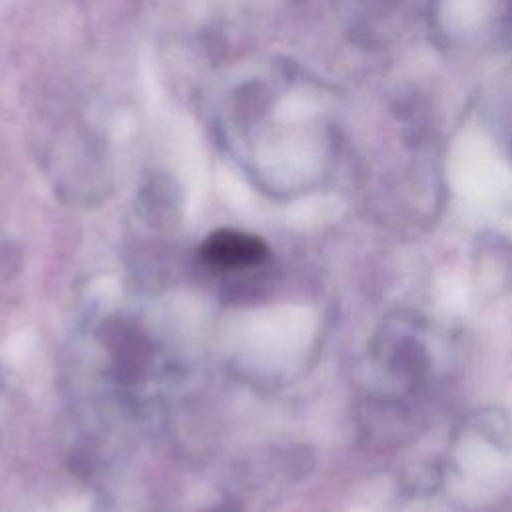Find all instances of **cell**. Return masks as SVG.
<instances>
[{"label":"cell","mask_w":512,"mask_h":512,"mask_svg":"<svg viewBox=\"0 0 512 512\" xmlns=\"http://www.w3.org/2000/svg\"><path fill=\"white\" fill-rule=\"evenodd\" d=\"M200 254L208 264L218 268H246L266 258V244L246 232L218 230L206 238Z\"/></svg>","instance_id":"obj_1"}]
</instances>
